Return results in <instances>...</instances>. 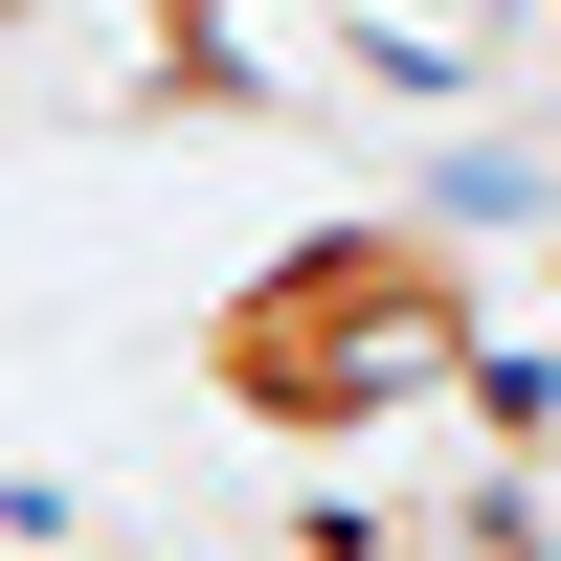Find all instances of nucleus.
Listing matches in <instances>:
<instances>
[{
    "instance_id": "nucleus-1",
    "label": "nucleus",
    "mask_w": 561,
    "mask_h": 561,
    "mask_svg": "<svg viewBox=\"0 0 561 561\" xmlns=\"http://www.w3.org/2000/svg\"><path fill=\"white\" fill-rule=\"evenodd\" d=\"M180 382H203L225 427H270V449H359V427H404V404H472L494 382V270H472L449 203L293 225V248H248L203 293Z\"/></svg>"
}]
</instances>
